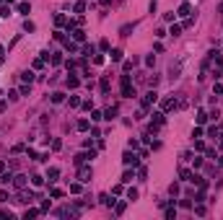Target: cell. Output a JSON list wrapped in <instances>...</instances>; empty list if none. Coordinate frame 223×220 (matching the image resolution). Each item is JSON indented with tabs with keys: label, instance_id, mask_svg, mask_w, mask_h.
Instances as JSON below:
<instances>
[{
	"label": "cell",
	"instance_id": "obj_1",
	"mask_svg": "<svg viewBox=\"0 0 223 220\" xmlns=\"http://www.w3.org/2000/svg\"><path fill=\"white\" fill-rule=\"evenodd\" d=\"M119 88H122V96H127V99L135 96V86H132L130 75H122V78H119Z\"/></svg>",
	"mask_w": 223,
	"mask_h": 220
},
{
	"label": "cell",
	"instance_id": "obj_2",
	"mask_svg": "<svg viewBox=\"0 0 223 220\" xmlns=\"http://www.w3.org/2000/svg\"><path fill=\"white\" fill-rule=\"evenodd\" d=\"M182 65H184V57H179L176 65L169 68V80H179V78H182Z\"/></svg>",
	"mask_w": 223,
	"mask_h": 220
},
{
	"label": "cell",
	"instance_id": "obj_3",
	"mask_svg": "<svg viewBox=\"0 0 223 220\" xmlns=\"http://www.w3.org/2000/svg\"><path fill=\"white\" fill-rule=\"evenodd\" d=\"M156 101H158V93H156V91H148V93H145V99H143V106L148 109V106H153Z\"/></svg>",
	"mask_w": 223,
	"mask_h": 220
},
{
	"label": "cell",
	"instance_id": "obj_4",
	"mask_svg": "<svg viewBox=\"0 0 223 220\" xmlns=\"http://www.w3.org/2000/svg\"><path fill=\"white\" fill-rule=\"evenodd\" d=\"M91 176H93V171H91V166H83L81 171H78V179H81L83 184H86V181H91Z\"/></svg>",
	"mask_w": 223,
	"mask_h": 220
},
{
	"label": "cell",
	"instance_id": "obj_5",
	"mask_svg": "<svg viewBox=\"0 0 223 220\" xmlns=\"http://www.w3.org/2000/svg\"><path fill=\"white\" fill-rule=\"evenodd\" d=\"M122 161H125V166H138V156H135V153H130V150L122 156Z\"/></svg>",
	"mask_w": 223,
	"mask_h": 220
},
{
	"label": "cell",
	"instance_id": "obj_6",
	"mask_svg": "<svg viewBox=\"0 0 223 220\" xmlns=\"http://www.w3.org/2000/svg\"><path fill=\"white\" fill-rule=\"evenodd\" d=\"M190 13H192V5H190V3H182V5H179V16H184V18H187Z\"/></svg>",
	"mask_w": 223,
	"mask_h": 220
},
{
	"label": "cell",
	"instance_id": "obj_7",
	"mask_svg": "<svg viewBox=\"0 0 223 220\" xmlns=\"http://www.w3.org/2000/svg\"><path fill=\"white\" fill-rule=\"evenodd\" d=\"M117 112H119L117 106H109V109L104 112V119H114V117H117Z\"/></svg>",
	"mask_w": 223,
	"mask_h": 220
},
{
	"label": "cell",
	"instance_id": "obj_8",
	"mask_svg": "<svg viewBox=\"0 0 223 220\" xmlns=\"http://www.w3.org/2000/svg\"><path fill=\"white\" fill-rule=\"evenodd\" d=\"M13 184H16L18 189H24V187H26V176H24V174H21V176H16V179H13Z\"/></svg>",
	"mask_w": 223,
	"mask_h": 220
},
{
	"label": "cell",
	"instance_id": "obj_9",
	"mask_svg": "<svg viewBox=\"0 0 223 220\" xmlns=\"http://www.w3.org/2000/svg\"><path fill=\"white\" fill-rule=\"evenodd\" d=\"M179 179H182V181H192V171L182 168V171H179Z\"/></svg>",
	"mask_w": 223,
	"mask_h": 220
},
{
	"label": "cell",
	"instance_id": "obj_10",
	"mask_svg": "<svg viewBox=\"0 0 223 220\" xmlns=\"http://www.w3.org/2000/svg\"><path fill=\"white\" fill-rule=\"evenodd\" d=\"M153 124H156V127H161V124H163V112H156V114H153Z\"/></svg>",
	"mask_w": 223,
	"mask_h": 220
},
{
	"label": "cell",
	"instance_id": "obj_11",
	"mask_svg": "<svg viewBox=\"0 0 223 220\" xmlns=\"http://www.w3.org/2000/svg\"><path fill=\"white\" fill-rule=\"evenodd\" d=\"M62 101H65V93H60V91L52 93V104H62Z\"/></svg>",
	"mask_w": 223,
	"mask_h": 220
},
{
	"label": "cell",
	"instance_id": "obj_12",
	"mask_svg": "<svg viewBox=\"0 0 223 220\" xmlns=\"http://www.w3.org/2000/svg\"><path fill=\"white\" fill-rule=\"evenodd\" d=\"M176 106V99H166L163 101V112H169V109H174Z\"/></svg>",
	"mask_w": 223,
	"mask_h": 220
},
{
	"label": "cell",
	"instance_id": "obj_13",
	"mask_svg": "<svg viewBox=\"0 0 223 220\" xmlns=\"http://www.w3.org/2000/svg\"><path fill=\"white\" fill-rule=\"evenodd\" d=\"M57 174H60L57 168H49V171H47V179H49V184H52V181H57Z\"/></svg>",
	"mask_w": 223,
	"mask_h": 220
},
{
	"label": "cell",
	"instance_id": "obj_14",
	"mask_svg": "<svg viewBox=\"0 0 223 220\" xmlns=\"http://www.w3.org/2000/svg\"><path fill=\"white\" fill-rule=\"evenodd\" d=\"M29 11H31V5H29V3H26V0H24V3H18V13H24V16H26V13H29Z\"/></svg>",
	"mask_w": 223,
	"mask_h": 220
},
{
	"label": "cell",
	"instance_id": "obj_15",
	"mask_svg": "<svg viewBox=\"0 0 223 220\" xmlns=\"http://www.w3.org/2000/svg\"><path fill=\"white\" fill-rule=\"evenodd\" d=\"M75 127H78V130H81V132H86V130H88V127H91V122H88V119H81V122H78V124H75Z\"/></svg>",
	"mask_w": 223,
	"mask_h": 220
},
{
	"label": "cell",
	"instance_id": "obj_16",
	"mask_svg": "<svg viewBox=\"0 0 223 220\" xmlns=\"http://www.w3.org/2000/svg\"><path fill=\"white\" fill-rule=\"evenodd\" d=\"M11 16V5H0V18H8Z\"/></svg>",
	"mask_w": 223,
	"mask_h": 220
},
{
	"label": "cell",
	"instance_id": "obj_17",
	"mask_svg": "<svg viewBox=\"0 0 223 220\" xmlns=\"http://www.w3.org/2000/svg\"><path fill=\"white\" fill-rule=\"evenodd\" d=\"M109 55H112V60H114V62H119V60H122V49H112Z\"/></svg>",
	"mask_w": 223,
	"mask_h": 220
},
{
	"label": "cell",
	"instance_id": "obj_18",
	"mask_svg": "<svg viewBox=\"0 0 223 220\" xmlns=\"http://www.w3.org/2000/svg\"><path fill=\"white\" fill-rule=\"evenodd\" d=\"M73 39H75V42H83V39H86V34L81 31V29H75V31H73Z\"/></svg>",
	"mask_w": 223,
	"mask_h": 220
},
{
	"label": "cell",
	"instance_id": "obj_19",
	"mask_svg": "<svg viewBox=\"0 0 223 220\" xmlns=\"http://www.w3.org/2000/svg\"><path fill=\"white\" fill-rule=\"evenodd\" d=\"M68 86H70V88H78V86H81V80H78L75 75H70V78H68Z\"/></svg>",
	"mask_w": 223,
	"mask_h": 220
},
{
	"label": "cell",
	"instance_id": "obj_20",
	"mask_svg": "<svg viewBox=\"0 0 223 220\" xmlns=\"http://www.w3.org/2000/svg\"><path fill=\"white\" fill-rule=\"evenodd\" d=\"M127 181H132V171H130V168L122 174V184H127Z\"/></svg>",
	"mask_w": 223,
	"mask_h": 220
},
{
	"label": "cell",
	"instance_id": "obj_21",
	"mask_svg": "<svg viewBox=\"0 0 223 220\" xmlns=\"http://www.w3.org/2000/svg\"><path fill=\"white\" fill-rule=\"evenodd\" d=\"M127 200H130V202L138 200V189H127Z\"/></svg>",
	"mask_w": 223,
	"mask_h": 220
},
{
	"label": "cell",
	"instance_id": "obj_22",
	"mask_svg": "<svg viewBox=\"0 0 223 220\" xmlns=\"http://www.w3.org/2000/svg\"><path fill=\"white\" fill-rule=\"evenodd\" d=\"M55 24H57V26H65L68 21H65V16H60V13H57V16H55Z\"/></svg>",
	"mask_w": 223,
	"mask_h": 220
},
{
	"label": "cell",
	"instance_id": "obj_23",
	"mask_svg": "<svg viewBox=\"0 0 223 220\" xmlns=\"http://www.w3.org/2000/svg\"><path fill=\"white\" fill-rule=\"evenodd\" d=\"M83 55H86V57H88V55H96V47H93V44H88V47L83 49Z\"/></svg>",
	"mask_w": 223,
	"mask_h": 220
},
{
	"label": "cell",
	"instance_id": "obj_24",
	"mask_svg": "<svg viewBox=\"0 0 223 220\" xmlns=\"http://www.w3.org/2000/svg\"><path fill=\"white\" fill-rule=\"evenodd\" d=\"M21 78H24L26 83H31V80H34V73H29V70H26V73H21Z\"/></svg>",
	"mask_w": 223,
	"mask_h": 220
},
{
	"label": "cell",
	"instance_id": "obj_25",
	"mask_svg": "<svg viewBox=\"0 0 223 220\" xmlns=\"http://www.w3.org/2000/svg\"><path fill=\"white\" fill-rule=\"evenodd\" d=\"M24 29H26V31H34L37 26H34V21H29V18H26V21H24Z\"/></svg>",
	"mask_w": 223,
	"mask_h": 220
},
{
	"label": "cell",
	"instance_id": "obj_26",
	"mask_svg": "<svg viewBox=\"0 0 223 220\" xmlns=\"http://www.w3.org/2000/svg\"><path fill=\"white\" fill-rule=\"evenodd\" d=\"M37 215H39V210H26V212H24L26 220H29V218H37Z\"/></svg>",
	"mask_w": 223,
	"mask_h": 220
},
{
	"label": "cell",
	"instance_id": "obj_27",
	"mask_svg": "<svg viewBox=\"0 0 223 220\" xmlns=\"http://www.w3.org/2000/svg\"><path fill=\"white\" fill-rule=\"evenodd\" d=\"M101 91H104V93H106V91H109V78H106V75L101 78Z\"/></svg>",
	"mask_w": 223,
	"mask_h": 220
},
{
	"label": "cell",
	"instance_id": "obj_28",
	"mask_svg": "<svg viewBox=\"0 0 223 220\" xmlns=\"http://www.w3.org/2000/svg\"><path fill=\"white\" fill-rule=\"evenodd\" d=\"M179 31H182V26H179V24H174V26H171V31H169V34H171V36H179Z\"/></svg>",
	"mask_w": 223,
	"mask_h": 220
},
{
	"label": "cell",
	"instance_id": "obj_29",
	"mask_svg": "<svg viewBox=\"0 0 223 220\" xmlns=\"http://www.w3.org/2000/svg\"><path fill=\"white\" fill-rule=\"evenodd\" d=\"M91 119L99 122V119H104V114H101V112H91Z\"/></svg>",
	"mask_w": 223,
	"mask_h": 220
},
{
	"label": "cell",
	"instance_id": "obj_30",
	"mask_svg": "<svg viewBox=\"0 0 223 220\" xmlns=\"http://www.w3.org/2000/svg\"><path fill=\"white\" fill-rule=\"evenodd\" d=\"M166 218H169V220H174V218H176V210H174V207H169V210H166Z\"/></svg>",
	"mask_w": 223,
	"mask_h": 220
},
{
	"label": "cell",
	"instance_id": "obj_31",
	"mask_svg": "<svg viewBox=\"0 0 223 220\" xmlns=\"http://www.w3.org/2000/svg\"><path fill=\"white\" fill-rule=\"evenodd\" d=\"M0 181H3V184H11V181H13V176H11V174H3V179H0Z\"/></svg>",
	"mask_w": 223,
	"mask_h": 220
},
{
	"label": "cell",
	"instance_id": "obj_32",
	"mask_svg": "<svg viewBox=\"0 0 223 220\" xmlns=\"http://www.w3.org/2000/svg\"><path fill=\"white\" fill-rule=\"evenodd\" d=\"M31 181H34V187H42V181H44V179H42V176H31Z\"/></svg>",
	"mask_w": 223,
	"mask_h": 220
},
{
	"label": "cell",
	"instance_id": "obj_33",
	"mask_svg": "<svg viewBox=\"0 0 223 220\" xmlns=\"http://www.w3.org/2000/svg\"><path fill=\"white\" fill-rule=\"evenodd\" d=\"M62 194H65V192H62V189H52V197H55V200H60Z\"/></svg>",
	"mask_w": 223,
	"mask_h": 220
},
{
	"label": "cell",
	"instance_id": "obj_34",
	"mask_svg": "<svg viewBox=\"0 0 223 220\" xmlns=\"http://www.w3.org/2000/svg\"><path fill=\"white\" fill-rule=\"evenodd\" d=\"M114 212H117V215H122V212H125V202H119L117 207H114Z\"/></svg>",
	"mask_w": 223,
	"mask_h": 220
},
{
	"label": "cell",
	"instance_id": "obj_35",
	"mask_svg": "<svg viewBox=\"0 0 223 220\" xmlns=\"http://www.w3.org/2000/svg\"><path fill=\"white\" fill-rule=\"evenodd\" d=\"M86 11V3H75V13H83Z\"/></svg>",
	"mask_w": 223,
	"mask_h": 220
},
{
	"label": "cell",
	"instance_id": "obj_36",
	"mask_svg": "<svg viewBox=\"0 0 223 220\" xmlns=\"http://www.w3.org/2000/svg\"><path fill=\"white\" fill-rule=\"evenodd\" d=\"M62 62V55H52V65H60Z\"/></svg>",
	"mask_w": 223,
	"mask_h": 220
},
{
	"label": "cell",
	"instance_id": "obj_37",
	"mask_svg": "<svg viewBox=\"0 0 223 220\" xmlns=\"http://www.w3.org/2000/svg\"><path fill=\"white\" fill-rule=\"evenodd\" d=\"M5 109H8V101H0V114H3Z\"/></svg>",
	"mask_w": 223,
	"mask_h": 220
},
{
	"label": "cell",
	"instance_id": "obj_38",
	"mask_svg": "<svg viewBox=\"0 0 223 220\" xmlns=\"http://www.w3.org/2000/svg\"><path fill=\"white\" fill-rule=\"evenodd\" d=\"M3 60H5V49L0 47V62H3Z\"/></svg>",
	"mask_w": 223,
	"mask_h": 220
},
{
	"label": "cell",
	"instance_id": "obj_39",
	"mask_svg": "<svg viewBox=\"0 0 223 220\" xmlns=\"http://www.w3.org/2000/svg\"><path fill=\"white\" fill-rule=\"evenodd\" d=\"M218 13H223V3H221V5H218Z\"/></svg>",
	"mask_w": 223,
	"mask_h": 220
},
{
	"label": "cell",
	"instance_id": "obj_40",
	"mask_svg": "<svg viewBox=\"0 0 223 220\" xmlns=\"http://www.w3.org/2000/svg\"><path fill=\"white\" fill-rule=\"evenodd\" d=\"M3 168H5V163H0V174H3Z\"/></svg>",
	"mask_w": 223,
	"mask_h": 220
}]
</instances>
